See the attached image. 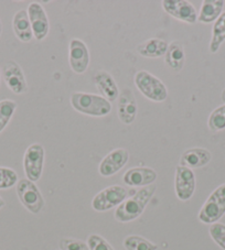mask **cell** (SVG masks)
<instances>
[{"label": "cell", "instance_id": "obj_1", "mask_svg": "<svg viewBox=\"0 0 225 250\" xmlns=\"http://www.w3.org/2000/svg\"><path fill=\"white\" fill-rule=\"evenodd\" d=\"M157 189L155 184L148 185L137 191L132 197L126 198L115 210V219L119 223H129L137 219L144 213L146 206Z\"/></svg>", "mask_w": 225, "mask_h": 250}, {"label": "cell", "instance_id": "obj_2", "mask_svg": "<svg viewBox=\"0 0 225 250\" xmlns=\"http://www.w3.org/2000/svg\"><path fill=\"white\" fill-rule=\"evenodd\" d=\"M70 101L76 111L92 117H103L112 110V104L102 95L75 92L71 95Z\"/></svg>", "mask_w": 225, "mask_h": 250}, {"label": "cell", "instance_id": "obj_3", "mask_svg": "<svg viewBox=\"0 0 225 250\" xmlns=\"http://www.w3.org/2000/svg\"><path fill=\"white\" fill-rule=\"evenodd\" d=\"M225 214V183L219 185L210 196L206 198L204 204L199 212V221L207 225L218 223Z\"/></svg>", "mask_w": 225, "mask_h": 250}, {"label": "cell", "instance_id": "obj_4", "mask_svg": "<svg viewBox=\"0 0 225 250\" xmlns=\"http://www.w3.org/2000/svg\"><path fill=\"white\" fill-rule=\"evenodd\" d=\"M136 87L149 101L161 103L168 97V89L158 77L147 71H138L134 77Z\"/></svg>", "mask_w": 225, "mask_h": 250}, {"label": "cell", "instance_id": "obj_5", "mask_svg": "<svg viewBox=\"0 0 225 250\" xmlns=\"http://www.w3.org/2000/svg\"><path fill=\"white\" fill-rule=\"evenodd\" d=\"M17 195L30 213L39 214L45 208V198L34 182L28 179H21L16 185Z\"/></svg>", "mask_w": 225, "mask_h": 250}, {"label": "cell", "instance_id": "obj_6", "mask_svg": "<svg viewBox=\"0 0 225 250\" xmlns=\"http://www.w3.org/2000/svg\"><path fill=\"white\" fill-rule=\"evenodd\" d=\"M128 191L122 185H111L98 192L92 200V208L96 212H106L118 206L126 200Z\"/></svg>", "mask_w": 225, "mask_h": 250}, {"label": "cell", "instance_id": "obj_7", "mask_svg": "<svg viewBox=\"0 0 225 250\" xmlns=\"http://www.w3.org/2000/svg\"><path fill=\"white\" fill-rule=\"evenodd\" d=\"M45 151L40 144L30 145L23 156V170L25 176L31 182H38L41 179L45 167Z\"/></svg>", "mask_w": 225, "mask_h": 250}, {"label": "cell", "instance_id": "obj_8", "mask_svg": "<svg viewBox=\"0 0 225 250\" xmlns=\"http://www.w3.org/2000/svg\"><path fill=\"white\" fill-rule=\"evenodd\" d=\"M197 180L193 170L182 166L176 167L175 191L180 201H189L196 192Z\"/></svg>", "mask_w": 225, "mask_h": 250}, {"label": "cell", "instance_id": "obj_9", "mask_svg": "<svg viewBox=\"0 0 225 250\" xmlns=\"http://www.w3.org/2000/svg\"><path fill=\"white\" fill-rule=\"evenodd\" d=\"M161 6L168 15L185 23L193 24L198 21L196 7L187 0H163Z\"/></svg>", "mask_w": 225, "mask_h": 250}, {"label": "cell", "instance_id": "obj_10", "mask_svg": "<svg viewBox=\"0 0 225 250\" xmlns=\"http://www.w3.org/2000/svg\"><path fill=\"white\" fill-rule=\"evenodd\" d=\"M3 81L12 93L23 95L28 92V84L22 68L15 61H8L2 68Z\"/></svg>", "mask_w": 225, "mask_h": 250}, {"label": "cell", "instance_id": "obj_11", "mask_svg": "<svg viewBox=\"0 0 225 250\" xmlns=\"http://www.w3.org/2000/svg\"><path fill=\"white\" fill-rule=\"evenodd\" d=\"M129 159V153L126 149L117 148L103 158L98 166L99 174L104 178H110L117 173L123 167L126 166Z\"/></svg>", "mask_w": 225, "mask_h": 250}, {"label": "cell", "instance_id": "obj_12", "mask_svg": "<svg viewBox=\"0 0 225 250\" xmlns=\"http://www.w3.org/2000/svg\"><path fill=\"white\" fill-rule=\"evenodd\" d=\"M68 62L73 72L83 74L90 64V51L88 45L80 39H72L68 50Z\"/></svg>", "mask_w": 225, "mask_h": 250}, {"label": "cell", "instance_id": "obj_13", "mask_svg": "<svg viewBox=\"0 0 225 250\" xmlns=\"http://www.w3.org/2000/svg\"><path fill=\"white\" fill-rule=\"evenodd\" d=\"M28 16L31 23L33 38L37 41H42L45 39L50 30L49 19H47L46 12L40 3L32 2L28 7Z\"/></svg>", "mask_w": 225, "mask_h": 250}, {"label": "cell", "instance_id": "obj_14", "mask_svg": "<svg viewBox=\"0 0 225 250\" xmlns=\"http://www.w3.org/2000/svg\"><path fill=\"white\" fill-rule=\"evenodd\" d=\"M117 104V115L120 122L125 125H132L135 120L138 111L137 101L133 90L125 87L122 93H119Z\"/></svg>", "mask_w": 225, "mask_h": 250}, {"label": "cell", "instance_id": "obj_15", "mask_svg": "<svg viewBox=\"0 0 225 250\" xmlns=\"http://www.w3.org/2000/svg\"><path fill=\"white\" fill-rule=\"evenodd\" d=\"M158 178L157 172L153 167H136L127 170L123 175L124 183L132 188H145L154 184Z\"/></svg>", "mask_w": 225, "mask_h": 250}, {"label": "cell", "instance_id": "obj_16", "mask_svg": "<svg viewBox=\"0 0 225 250\" xmlns=\"http://www.w3.org/2000/svg\"><path fill=\"white\" fill-rule=\"evenodd\" d=\"M95 85L98 89V92L102 94L104 98H106L108 102H114L119 96V89L118 86L116 84L114 80L110 73L106 71L99 70L94 75Z\"/></svg>", "mask_w": 225, "mask_h": 250}, {"label": "cell", "instance_id": "obj_17", "mask_svg": "<svg viewBox=\"0 0 225 250\" xmlns=\"http://www.w3.org/2000/svg\"><path fill=\"white\" fill-rule=\"evenodd\" d=\"M212 160V153L205 148H191L184 151L180 158L179 166L189 169H200L209 165Z\"/></svg>", "mask_w": 225, "mask_h": 250}, {"label": "cell", "instance_id": "obj_18", "mask_svg": "<svg viewBox=\"0 0 225 250\" xmlns=\"http://www.w3.org/2000/svg\"><path fill=\"white\" fill-rule=\"evenodd\" d=\"M12 29H14L16 37L21 42L28 43L32 41L33 32L27 10L21 9L16 12L14 19H12Z\"/></svg>", "mask_w": 225, "mask_h": 250}, {"label": "cell", "instance_id": "obj_19", "mask_svg": "<svg viewBox=\"0 0 225 250\" xmlns=\"http://www.w3.org/2000/svg\"><path fill=\"white\" fill-rule=\"evenodd\" d=\"M225 2L223 0H204L202 1L200 12L198 14V21L202 23H212L222 15Z\"/></svg>", "mask_w": 225, "mask_h": 250}, {"label": "cell", "instance_id": "obj_20", "mask_svg": "<svg viewBox=\"0 0 225 250\" xmlns=\"http://www.w3.org/2000/svg\"><path fill=\"white\" fill-rule=\"evenodd\" d=\"M164 55H166L164 62L171 71L180 72L182 70L185 63V53L183 45L179 41L171 42Z\"/></svg>", "mask_w": 225, "mask_h": 250}, {"label": "cell", "instance_id": "obj_21", "mask_svg": "<svg viewBox=\"0 0 225 250\" xmlns=\"http://www.w3.org/2000/svg\"><path fill=\"white\" fill-rule=\"evenodd\" d=\"M169 44L168 43L161 40V39L153 38L149 39L145 42H142L141 44L137 46V51L141 57L149 58V59H156L160 58L162 55L166 54L168 50Z\"/></svg>", "mask_w": 225, "mask_h": 250}, {"label": "cell", "instance_id": "obj_22", "mask_svg": "<svg viewBox=\"0 0 225 250\" xmlns=\"http://www.w3.org/2000/svg\"><path fill=\"white\" fill-rule=\"evenodd\" d=\"M225 41V11L219 17V19L215 21L212 29V38L209 45L210 52L216 53L220 50L221 45Z\"/></svg>", "mask_w": 225, "mask_h": 250}, {"label": "cell", "instance_id": "obj_23", "mask_svg": "<svg viewBox=\"0 0 225 250\" xmlns=\"http://www.w3.org/2000/svg\"><path fill=\"white\" fill-rule=\"evenodd\" d=\"M124 248L126 250H157L158 246L153 241L138 235H129L123 241Z\"/></svg>", "mask_w": 225, "mask_h": 250}, {"label": "cell", "instance_id": "obj_24", "mask_svg": "<svg viewBox=\"0 0 225 250\" xmlns=\"http://www.w3.org/2000/svg\"><path fill=\"white\" fill-rule=\"evenodd\" d=\"M17 109V103L11 99H3L0 102V132L5 129Z\"/></svg>", "mask_w": 225, "mask_h": 250}, {"label": "cell", "instance_id": "obj_25", "mask_svg": "<svg viewBox=\"0 0 225 250\" xmlns=\"http://www.w3.org/2000/svg\"><path fill=\"white\" fill-rule=\"evenodd\" d=\"M207 126L212 131H221L225 129V104L212 111L207 120Z\"/></svg>", "mask_w": 225, "mask_h": 250}, {"label": "cell", "instance_id": "obj_26", "mask_svg": "<svg viewBox=\"0 0 225 250\" xmlns=\"http://www.w3.org/2000/svg\"><path fill=\"white\" fill-rule=\"evenodd\" d=\"M18 174L10 167H0V189L11 188L18 183Z\"/></svg>", "mask_w": 225, "mask_h": 250}, {"label": "cell", "instance_id": "obj_27", "mask_svg": "<svg viewBox=\"0 0 225 250\" xmlns=\"http://www.w3.org/2000/svg\"><path fill=\"white\" fill-rule=\"evenodd\" d=\"M209 234L220 248L225 250V225L222 223H214L210 225Z\"/></svg>", "mask_w": 225, "mask_h": 250}, {"label": "cell", "instance_id": "obj_28", "mask_svg": "<svg viewBox=\"0 0 225 250\" xmlns=\"http://www.w3.org/2000/svg\"><path fill=\"white\" fill-rule=\"evenodd\" d=\"M86 245L90 250H115L105 238L97 234L90 235L86 240Z\"/></svg>", "mask_w": 225, "mask_h": 250}, {"label": "cell", "instance_id": "obj_29", "mask_svg": "<svg viewBox=\"0 0 225 250\" xmlns=\"http://www.w3.org/2000/svg\"><path fill=\"white\" fill-rule=\"evenodd\" d=\"M61 250H90L84 241L75 238H62L60 240Z\"/></svg>", "mask_w": 225, "mask_h": 250}, {"label": "cell", "instance_id": "obj_30", "mask_svg": "<svg viewBox=\"0 0 225 250\" xmlns=\"http://www.w3.org/2000/svg\"><path fill=\"white\" fill-rule=\"evenodd\" d=\"M3 206H5V201H3L2 198H1V196H0V209H1Z\"/></svg>", "mask_w": 225, "mask_h": 250}, {"label": "cell", "instance_id": "obj_31", "mask_svg": "<svg viewBox=\"0 0 225 250\" xmlns=\"http://www.w3.org/2000/svg\"><path fill=\"white\" fill-rule=\"evenodd\" d=\"M221 97H222V101L225 103V88H224V90L222 92V96H221Z\"/></svg>", "mask_w": 225, "mask_h": 250}, {"label": "cell", "instance_id": "obj_32", "mask_svg": "<svg viewBox=\"0 0 225 250\" xmlns=\"http://www.w3.org/2000/svg\"><path fill=\"white\" fill-rule=\"evenodd\" d=\"M0 34H1V22H0Z\"/></svg>", "mask_w": 225, "mask_h": 250}, {"label": "cell", "instance_id": "obj_33", "mask_svg": "<svg viewBox=\"0 0 225 250\" xmlns=\"http://www.w3.org/2000/svg\"><path fill=\"white\" fill-rule=\"evenodd\" d=\"M59 250H61V249H59Z\"/></svg>", "mask_w": 225, "mask_h": 250}, {"label": "cell", "instance_id": "obj_34", "mask_svg": "<svg viewBox=\"0 0 225 250\" xmlns=\"http://www.w3.org/2000/svg\"><path fill=\"white\" fill-rule=\"evenodd\" d=\"M224 157H225V154H224Z\"/></svg>", "mask_w": 225, "mask_h": 250}]
</instances>
